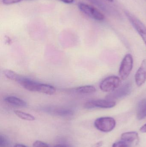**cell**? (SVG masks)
<instances>
[{"label": "cell", "mask_w": 146, "mask_h": 147, "mask_svg": "<svg viewBox=\"0 0 146 147\" xmlns=\"http://www.w3.org/2000/svg\"><path fill=\"white\" fill-rule=\"evenodd\" d=\"M140 131L142 133H146V123L141 127Z\"/></svg>", "instance_id": "25"}, {"label": "cell", "mask_w": 146, "mask_h": 147, "mask_svg": "<svg viewBox=\"0 0 146 147\" xmlns=\"http://www.w3.org/2000/svg\"><path fill=\"white\" fill-rule=\"evenodd\" d=\"M106 1H109V2H112L113 1H114V0H106Z\"/></svg>", "instance_id": "28"}, {"label": "cell", "mask_w": 146, "mask_h": 147, "mask_svg": "<svg viewBox=\"0 0 146 147\" xmlns=\"http://www.w3.org/2000/svg\"><path fill=\"white\" fill-rule=\"evenodd\" d=\"M14 113L18 117L22 120L28 121H33L35 120V117L32 115L23 111L15 110L14 111Z\"/></svg>", "instance_id": "16"}, {"label": "cell", "mask_w": 146, "mask_h": 147, "mask_svg": "<svg viewBox=\"0 0 146 147\" xmlns=\"http://www.w3.org/2000/svg\"><path fill=\"white\" fill-rule=\"evenodd\" d=\"M75 91L81 94H92L96 92L97 90L93 86L85 85L77 87Z\"/></svg>", "instance_id": "15"}, {"label": "cell", "mask_w": 146, "mask_h": 147, "mask_svg": "<svg viewBox=\"0 0 146 147\" xmlns=\"http://www.w3.org/2000/svg\"><path fill=\"white\" fill-rule=\"evenodd\" d=\"M8 145L7 140L3 136L0 135V147H7Z\"/></svg>", "instance_id": "20"}, {"label": "cell", "mask_w": 146, "mask_h": 147, "mask_svg": "<svg viewBox=\"0 0 146 147\" xmlns=\"http://www.w3.org/2000/svg\"><path fill=\"white\" fill-rule=\"evenodd\" d=\"M3 74L6 78L18 82L21 77L13 71L9 70H5L3 71Z\"/></svg>", "instance_id": "17"}, {"label": "cell", "mask_w": 146, "mask_h": 147, "mask_svg": "<svg viewBox=\"0 0 146 147\" xmlns=\"http://www.w3.org/2000/svg\"><path fill=\"white\" fill-rule=\"evenodd\" d=\"M37 92L46 95H51L55 92L56 89L51 85L39 83Z\"/></svg>", "instance_id": "13"}, {"label": "cell", "mask_w": 146, "mask_h": 147, "mask_svg": "<svg viewBox=\"0 0 146 147\" xmlns=\"http://www.w3.org/2000/svg\"><path fill=\"white\" fill-rule=\"evenodd\" d=\"M137 117L139 120L146 117V99H142L139 102L137 106Z\"/></svg>", "instance_id": "12"}, {"label": "cell", "mask_w": 146, "mask_h": 147, "mask_svg": "<svg viewBox=\"0 0 146 147\" xmlns=\"http://www.w3.org/2000/svg\"><path fill=\"white\" fill-rule=\"evenodd\" d=\"M94 126L99 131L109 132L115 127L116 121L111 117H99L95 120Z\"/></svg>", "instance_id": "5"}, {"label": "cell", "mask_w": 146, "mask_h": 147, "mask_svg": "<svg viewBox=\"0 0 146 147\" xmlns=\"http://www.w3.org/2000/svg\"><path fill=\"white\" fill-rule=\"evenodd\" d=\"M127 18L132 24L134 28L137 31L146 46V26L145 25L129 11H125Z\"/></svg>", "instance_id": "2"}, {"label": "cell", "mask_w": 146, "mask_h": 147, "mask_svg": "<svg viewBox=\"0 0 146 147\" xmlns=\"http://www.w3.org/2000/svg\"><path fill=\"white\" fill-rule=\"evenodd\" d=\"M22 0H2L3 3L5 5H11L18 3Z\"/></svg>", "instance_id": "22"}, {"label": "cell", "mask_w": 146, "mask_h": 147, "mask_svg": "<svg viewBox=\"0 0 146 147\" xmlns=\"http://www.w3.org/2000/svg\"><path fill=\"white\" fill-rule=\"evenodd\" d=\"M87 1L97 6L103 11H108L107 6L101 1L99 0H87Z\"/></svg>", "instance_id": "18"}, {"label": "cell", "mask_w": 146, "mask_h": 147, "mask_svg": "<svg viewBox=\"0 0 146 147\" xmlns=\"http://www.w3.org/2000/svg\"><path fill=\"white\" fill-rule=\"evenodd\" d=\"M18 83L26 90L31 92H37L39 83L27 78L21 77Z\"/></svg>", "instance_id": "9"}, {"label": "cell", "mask_w": 146, "mask_h": 147, "mask_svg": "<svg viewBox=\"0 0 146 147\" xmlns=\"http://www.w3.org/2000/svg\"><path fill=\"white\" fill-rule=\"evenodd\" d=\"M4 101L12 105L19 107H25L27 106V103L24 100L16 97L7 96L4 98Z\"/></svg>", "instance_id": "14"}, {"label": "cell", "mask_w": 146, "mask_h": 147, "mask_svg": "<svg viewBox=\"0 0 146 147\" xmlns=\"http://www.w3.org/2000/svg\"><path fill=\"white\" fill-rule=\"evenodd\" d=\"M121 84V79L116 76H110L103 80L99 84V87L102 91L109 92L113 91L119 87Z\"/></svg>", "instance_id": "4"}, {"label": "cell", "mask_w": 146, "mask_h": 147, "mask_svg": "<svg viewBox=\"0 0 146 147\" xmlns=\"http://www.w3.org/2000/svg\"><path fill=\"white\" fill-rule=\"evenodd\" d=\"M33 147H49V145L43 142L36 141L33 143Z\"/></svg>", "instance_id": "21"}, {"label": "cell", "mask_w": 146, "mask_h": 147, "mask_svg": "<svg viewBox=\"0 0 146 147\" xmlns=\"http://www.w3.org/2000/svg\"><path fill=\"white\" fill-rule=\"evenodd\" d=\"M121 139L131 145H133L137 143L139 140L138 133L135 132H129L123 133L121 135Z\"/></svg>", "instance_id": "10"}, {"label": "cell", "mask_w": 146, "mask_h": 147, "mask_svg": "<svg viewBox=\"0 0 146 147\" xmlns=\"http://www.w3.org/2000/svg\"><path fill=\"white\" fill-rule=\"evenodd\" d=\"M133 66V59L131 54L125 55L121 63L119 70V74L122 80H126L129 76Z\"/></svg>", "instance_id": "3"}, {"label": "cell", "mask_w": 146, "mask_h": 147, "mask_svg": "<svg viewBox=\"0 0 146 147\" xmlns=\"http://www.w3.org/2000/svg\"><path fill=\"white\" fill-rule=\"evenodd\" d=\"M116 102L111 100H92L87 102L84 105V107L85 109H91L93 108H101V109H110L115 107Z\"/></svg>", "instance_id": "7"}, {"label": "cell", "mask_w": 146, "mask_h": 147, "mask_svg": "<svg viewBox=\"0 0 146 147\" xmlns=\"http://www.w3.org/2000/svg\"><path fill=\"white\" fill-rule=\"evenodd\" d=\"M132 86L131 84L127 83L106 96V99L112 101L125 97L129 95L132 91Z\"/></svg>", "instance_id": "6"}, {"label": "cell", "mask_w": 146, "mask_h": 147, "mask_svg": "<svg viewBox=\"0 0 146 147\" xmlns=\"http://www.w3.org/2000/svg\"><path fill=\"white\" fill-rule=\"evenodd\" d=\"M54 147H71L69 146L66 144H60V145H57Z\"/></svg>", "instance_id": "26"}, {"label": "cell", "mask_w": 146, "mask_h": 147, "mask_svg": "<svg viewBox=\"0 0 146 147\" xmlns=\"http://www.w3.org/2000/svg\"><path fill=\"white\" fill-rule=\"evenodd\" d=\"M78 6L80 10L88 17L98 21L104 20V15L95 7L84 3H79Z\"/></svg>", "instance_id": "1"}, {"label": "cell", "mask_w": 146, "mask_h": 147, "mask_svg": "<svg viewBox=\"0 0 146 147\" xmlns=\"http://www.w3.org/2000/svg\"><path fill=\"white\" fill-rule=\"evenodd\" d=\"M146 81V59H144L135 74V82L138 86H141Z\"/></svg>", "instance_id": "8"}, {"label": "cell", "mask_w": 146, "mask_h": 147, "mask_svg": "<svg viewBox=\"0 0 146 147\" xmlns=\"http://www.w3.org/2000/svg\"><path fill=\"white\" fill-rule=\"evenodd\" d=\"M132 145L124 141H120L114 143L112 147H132Z\"/></svg>", "instance_id": "19"}, {"label": "cell", "mask_w": 146, "mask_h": 147, "mask_svg": "<svg viewBox=\"0 0 146 147\" xmlns=\"http://www.w3.org/2000/svg\"><path fill=\"white\" fill-rule=\"evenodd\" d=\"M46 110L49 113L60 116H69L73 115L74 113L73 111L70 109L48 108Z\"/></svg>", "instance_id": "11"}, {"label": "cell", "mask_w": 146, "mask_h": 147, "mask_svg": "<svg viewBox=\"0 0 146 147\" xmlns=\"http://www.w3.org/2000/svg\"><path fill=\"white\" fill-rule=\"evenodd\" d=\"M14 147H27L25 145H22V144H16Z\"/></svg>", "instance_id": "27"}, {"label": "cell", "mask_w": 146, "mask_h": 147, "mask_svg": "<svg viewBox=\"0 0 146 147\" xmlns=\"http://www.w3.org/2000/svg\"><path fill=\"white\" fill-rule=\"evenodd\" d=\"M103 144V141L99 142L94 144L92 147H101L102 146Z\"/></svg>", "instance_id": "23"}, {"label": "cell", "mask_w": 146, "mask_h": 147, "mask_svg": "<svg viewBox=\"0 0 146 147\" xmlns=\"http://www.w3.org/2000/svg\"><path fill=\"white\" fill-rule=\"evenodd\" d=\"M59 1L66 4H71L73 2L74 0H59Z\"/></svg>", "instance_id": "24"}]
</instances>
